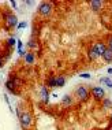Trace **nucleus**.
<instances>
[{
  "mask_svg": "<svg viewBox=\"0 0 112 130\" xmlns=\"http://www.w3.org/2000/svg\"><path fill=\"white\" fill-rule=\"evenodd\" d=\"M75 96H77L81 101L88 100V97H89V89L86 88L85 85H79L77 89H75Z\"/></svg>",
  "mask_w": 112,
  "mask_h": 130,
  "instance_id": "obj_1",
  "label": "nucleus"
},
{
  "mask_svg": "<svg viewBox=\"0 0 112 130\" xmlns=\"http://www.w3.org/2000/svg\"><path fill=\"white\" fill-rule=\"evenodd\" d=\"M19 122H21V126L23 127V129H27V127L32 125L33 119H32V115H30L29 112H23L19 115Z\"/></svg>",
  "mask_w": 112,
  "mask_h": 130,
  "instance_id": "obj_2",
  "label": "nucleus"
},
{
  "mask_svg": "<svg viewBox=\"0 0 112 130\" xmlns=\"http://www.w3.org/2000/svg\"><path fill=\"white\" fill-rule=\"evenodd\" d=\"M92 95H93L94 99H97V100H103V99L105 97V92H104V89L101 88V86H93V88H92Z\"/></svg>",
  "mask_w": 112,
  "mask_h": 130,
  "instance_id": "obj_3",
  "label": "nucleus"
},
{
  "mask_svg": "<svg viewBox=\"0 0 112 130\" xmlns=\"http://www.w3.org/2000/svg\"><path fill=\"white\" fill-rule=\"evenodd\" d=\"M38 12L42 17H48V15L52 14V6L49 3H41L38 7Z\"/></svg>",
  "mask_w": 112,
  "mask_h": 130,
  "instance_id": "obj_4",
  "label": "nucleus"
},
{
  "mask_svg": "<svg viewBox=\"0 0 112 130\" xmlns=\"http://www.w3.org/2000/svg\"><path fill=\"white\" fill-rule=\"evenodd\" d=\"M105 49H107V47L104 45V43H96V44L92 47V51H93L97 56H101Z\"/></svg>",
  "mask_w": 112,
  "mask_h": 130,
  "instance_id": "obj_5",
  "label": "nucleus"
},
{
  "mask_svg": "<svg viewBox=\"0 0 112 130\" xmlns=\"http://www.w3.org/2000/svg\"><path fill=\"white\" fill-rule=\"evenodd\" d=\"M6 21H7V25H8L10 27H15L18 25V19H17V17L15 15H7L6 17Z\"/></svg>",
  "mask_w": 112,
  "mask_h": 130,
  "instance_id": "obj_6",
  "label": "nucleus"
},
{
  "mask_svg": "<svg viewBox=\"0 0 112 130\" xmlns=\"http://www.w3.org/2000/svg\"><path fill=\"white\" fill-rule=\"evenodd\" d=\"M101 58H103L107 63H111L112 62V51H109L108 48H107V49L104 51V53L101 55Z\"/></svg>",
  "mask_w": 112,
  "mask_h": 130,
  "instance_id": "obj_7",
  "label": "nucleus"
},
{
  "mask_svg": "<svg viewBox=\"0 0 112 130\" xmlns=\"http://www.w3.org/2000/svg\"><path fill=\"white\" fill-rule=\"evenodd\" d=\"M101 6H103V1H98V0H93V1H90V7H92L93 11H100Z\"/></svg>",
  "mask_w": 112,
  "mask_h": 130,
  "instance_id": "obj_8",
  "label": "nucleus"
},
{
  "mask_svg": "<svg viewBox=\"0 0 112 130\" xmlns=\"http://www.w3.org/2000/svg\"><path fill=\"white\" fill-rule=\"evenodd\" d=\"M36 56L33 52H27L26 56H25V62H26V65H33V62H34Z\"/></svg>",
  "mask_w": 112,
  "mask_h": 130,
  "instance_id": "obj_9",
  "label": "nucleus"
},
{
  "mask_svg": "<svg viewBox=\"0 0 112 130\" xmlns=\"http://www.w3.org/2000/svg\"><path fill=\"white\" fill-rule=\"evenodd\" d=\"M66 84V78L63 75H59V77H56V88H63Z\"/></svg>",
  "mask_w": 112,
  "mask_h": 130,
  "instance_id": "obj_10",
  "label": "nucleus"
},
{
  "mask_svg": "<svg viewBox=\"0 0 112 130\" xmlns=\"http://www.w3.org/2000/svg\"><path fill=\"white\" fill-rule=\"evenodd\" d=\"M100 84H101V85H104V86H108V88H109V85L112 84V80L109 78V75H108V77H103V78H100Z\"/></svg>",
  "mask_w": 112,
  "mask_h": 130,
  "instance_id": "obj_11",
  "label": "nucleus"
},
{
  "mask_svg": "<svg viewBox=\"0 0 112 130\" xmlns=\"http://www.w3.org/2000/svg\"><path fill=\"white\" fill-rule=\"evenodd\" d=\"M41 96H42V101L44 103H48V89H47V86H42L41 88Z\"/></svg>",
  "mask_w": 112,
  "mask_h": 130,
  "instance_id": "obj_12",
  "label": "nucleus"
},
{
  "mask_svg": "<svg viewBox=\"0 0 112 130\" xmlns=\"http://www.w3.org/2000/svg\"><path fill=\"white\" fill-rule=\"evenodd\" d=\"M6 88H7V89H8V90H11V92H12V93H15V90H14L15 85H14V82H12V80L7 81V84H6Z\"/></svg>",
  "mask_w": 112,
  "mask_h": 130,
  "instance_id": "obj_13",
  "label": "nucleus"
},
{
  "mask_svg": "<svg viewBox=\"0 0 112 130\" xmlns=\"http://www.w3.org/2000/svg\"><path fill=\"white\" fill-rule=\"evenodd\" d=\"M62 101H63V104H66V106H70L73 100H71V96L64 95V96H63V99H62Z\"/></svg>",
  "mask_w": 112,
  "mask_h": 130,
  "instance_id": "obj_14",
  "label": "nucleus"
},
{
  "mask_svg": "<svg viewBox=\"0 0 112 130\" xmlns=\"http://www.w3.org/2000/svg\"><path fill=\"white\" fill-rule=\"evenodd\" d=\"M48 86H53V88L56 86V77H55V75L48 80Z\"/></svg>",
  "mask_w": 112,
  "mask_h": 130,
  "instance_id": "obj_15",
  "label": "nucleus"
},
{
  "mask_svg": "<svg viewBox=\"0 0 112 130\" xmlns=\"http://www.w3.org/2000/svg\"><path fill=\"white\" fill-rule=\"evenodd\" d=\"M88 55H89V59H90V60H94V59H97V58H98L97 55H96V53L93 52V51H92V49L89 51V53H88Z\"/></svg>",
  "mask_w": 112,
  "mask_h": 130,
  "instance_id": "obj_16",
  "label": "nucleus"
},
{
  "mask_svg": "<svg viewBox=\"0 0 112 130\" xmlns=\"http://www.w3.org/2000/svg\"><path fill=\"white\" fill-rule=\"evenodd\" d=\"M79 77H81V78H85V80H90L92 75H90L89 73H82V74H79Z\"/></svg>",
  "mask_w": 112,
  "mask_h": 130,
  "instance_id": "obj_17",
  "label": "nucleus"
},
{
  "mask_svg": "<svg viewBox=\"0 0 112 130\" xmlns=\"http://www.w3.org/2000/svg\"><path fill=\"white\" fill-rule=\"evenodd\" d=\"M27 47H29V48H36V47H37V43H36L34 40H30V41L27 43Z\"/></svg>",
  "mask_w": 112,
  "mask_h": 130,
  "instance_id": "obj_18",
  "label": "nucleus"
},
{
  "mask_svg": "<svg viewBox=\"0 0 112 130\" xmlns=\"http://www.w3.org/2000/svg\"><path fill=\"white\" fill-rule=\"evenodd\" d=\"M7 44H8L10 47H14V45L17 44V41H15V39H12V37H11V39L7 40Z\"/></svg>",
  "mask_w": 112,
  "mask_h": 130,
  "instance_id": "obj_19",
  "label": "nucleus"
},
{
  "mask_svg": "<svg viewBox=\"0 0 112 130\" xmlns=\"http://www.w3.org/2000/svg\"><path fill=\"white\" fill-rule=\"evenodd\" d=\"M26 26H27V23H26V22H19V23L17 25V27H18V29H25Z\"/></svg>",
  "mask_w": 112,
  "mask_h": 130,
  "instance_id": "obj_20",
  "label": "nucleus"
},
{
  "mask_svg": "<svg viewBox=\"0 0 112 130\" xmlns=\"http://www.w3.org/2000/svg\"><path fill=\"white\" fill-rule=\"evenodd\" d=\"M18 52H19V51H22V47H23V45H22V40H18Z\"/></svg>",
  "mask_w": 112,
  "mask_h": 130,
  "instance_id": "obj_21",
  "label": "nucleus"
},
{
  "mask_svg": "<svg viewBox=\"0 0 112 130\" xmlns=\"http://www.w3.org/2000/svg\"><path fill=\"white\" fill-rule=\"evenodd\" d=\"M112 106V101L111 100H105V101H104V107H105V108H107V107H111Z\"/></svg>",
  "mask_w": 112,
  "mask_h": 130,
  "instance_id": "obj_22",
  "label": "nucleus"
},
{
  "mask_svg": "<svg viewBox=\"0 0 112 130\" xmlns=\"http://www.w3.org/2000/svg\"><path fill=\"white\" fill-rule=\"evenodd\" d=\"M108 49H109V51H112V37L108 40Z\"/></svg>",
  "mask_w": 112,
  "mask_h": 130,
  "instance_id": "obj_23",
  "label": "nucleus"
},
{
  "mask_svg": "<svg viewBox=\"0 0 112 130\" xmlns=\"http://www.w3.org/2000/svg\"><path fill=\"white\" fill-rule=\"evenodd\" d=\"M19 55H21V56H26V52L22 49V51H19Z\"/></svg>",
  "mask_w": 112,
  "mask_h": 130,
  "instance_id": "obj_24",
  "label": "nucleus"
},
{
  "mask_svg": "<svg viewBox=\"0 0 112 130\" xmlns=\"http://www.w3.org/2000/svg\"><path fill=\"white\" fill-rule=\"evenodd\" d=\"M0 67H3V59H1V56H0Z\"/></svg>",
  "mask_w": 112,
  "mask_h": 130,
  "instance_id": "obj_25",
  "label": "nucleus"
},
{
  "mask_svg": "<svg viewBox=\"0 0 112 130\" xmlns=\"http://www.w3.org/2000/svg\"><path fill=\"white\" fill-rule=\"evenodd\" d=\"M107 71H108V74H109V75H112V68H108Z\"/></svg>",
  "mask_w": 112,
  "mask_h": 130,
  "instance_id": "obj_26",
  "label": "nucleus"
},
{
  "mask_svg": "<svg viewBox=\"0 0 112 130\" xmlns=\"http://www.w3.org/2000/svg\"><path fill=\"white\" fill-rule=\"evenodd\" d=\"M109 88H111V89H112V84H111V85H109Z\"/></svg>",
  "mask_w": 112,
  "mask_h": 130,
  "instance_id": "obj_27",
  "label": "nucleus"
},
{
  "mask_svg": "<svg viewBox=\"0 0 112 130\" xmlns=\"http://www.w3.org/2000/svg\"><path fill=\"white\" fill-rule=\"evenodd\" d=\"M111 121H112V115H111Z\"/></svg>",
  "mask_w": 112,
  "mask_h": 130,
  "instance_id": "obj_28",
  "label": "nucleus"
},
{
  "mask_svg": "<svg viewBox=\"0 0 112 130\" xmlns=\"http://www.w3.org/2000/svg\"><path fill=\"white\" fill-rule=\"evenodd\" d=\"M111 130H112V127H111Z\"/></svg>",
  "mask_w": 112,
  "mask_h": 130,
  "instance_id": "obj_29",
  "label": "nucleus"
}]
</instances>
